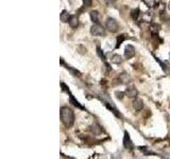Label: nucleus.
Listing matches in <instances>:
<instances>
[{
	"label": "nucleus",
	"mask_w": 170,
	"mask_h": 159,
	"mask_svg": "<svg viewBox=\"0 0 170 159\" xmlns=\"http://www.w3.org/2000/svg\"><path fill=\"white\" fill-rule=\"evenodd\" d=\"M60 116L61 120L63 122V124L66 127H71L73 125V122H75V114L67 106H64V107L61 108L60 110Z\"/></svg>",
	"instance_id": "nucleus-1"
},
{
	"label": "nucleus",
	"mask_w": 170,
	"mask_h": 159,
	"mask_svg": "<svg viewBox=\"0 0 170 159\" xmlns=\"http://www.w3.org/2000/svg\"><path fill=\"white\" fill-rule=\"evenodd\" d=\"M61 86H62V89H63L64 91H66L68 94H69V102H70V104H72V105L75 106V107H78V108H80V109H82V110H85V108H84L83 106H82L81 104L79 103V101L76 100L75 97H73V94L70 92V90L68 89V87L66 86L64 83H62V84H61Z\"/></svg>",
	"instance_id": "nucleus-2"
},
{
	"label": "nucleus",
	"mask_w": 170,
	"mask_h": 159,
	"mask_svg": "<svg viewBox=\"0 0 170 159\" xmlns=\"http://www.w3.org/2000/svg\"><path fill=\"white\" fill-rule=\"evenodd\" d=\"M105 27H106L107 30L112 33H116L119 29V25L118 22H117V20L114 18H111V17L107 18L106 22H105Z\"/></svg>",
	"instance_id": "nucleus-3"
},
{
	"label": "nucleus",
	"mask_w": 170,
	"mask_h": 159,
	"mask_svg": "<svg viewBox=\"0 0 170 159\" xmlns=\"http://www.w3.org/2000/svg\"><path fill=\"white\" fill-rule=\"evenodd\" d=\"M91 33L94 36H102L105 35V30L99 24H94L91 28Z\"/></svg>",
	"instance_id": "nucleus-4"
},
{
	"label": "nucleus",
	"mask_w": 170,
	"mask_h": 159,
	"mask_svg": "<svg viewBox=\"0 0 170 159\" xmlns=\"http://www.w3.org/2000/svg\"><path fill=\"white\" fill-rule=\"evenodd\" d=\"M124 149H128V150H132L134 145H133V142L130 138V135H129L128 132H124Z\"/></svg>",
	"instance_id": "nucleus-5"
},
{
	"label": "nucleus",
	"mask_w": 170,
	"mask_h": 159,
	"mask_svg": "<svg viewBox=\"0 0 170 159\" xmlns=\"http://www.w3.org/2000/svg\"><path fill=\"white\" fill-rule=\"evenodd\" d=\"M134 55H135V48L133 47L132 45H128L126 49H124V57L127 59H130Z\"/></svg>",
	"instance_id": "nucleus-6"
},
{
	"label": "nucleus",
	"mask_w": 170,
	"mask_h": 159,
	"mask_svg": "<svg viewBox=\"0 0 170 159\" xmlns=\"http://www.w3.org/2000/svg\"><path fill=\"white\" fill-rule=\"evenodd\" d=\"M133 107L136 111H139L144 108V102H142V99H135L133 101Z\"/></svg>",
	"instance_id": "nucleus-7"
},
{
	"label": "nucleus",
	"mask_w": 170,
	"mask_h": 159,
	"mask_svg": "<svg viewBox=\"0 0 170 159\" xmlns=\"http://www.w3.org/2000/svg\"><path fill=\"white\" fill-rule=\"evenodd\" d=\"M137 89L135 88L134 86H131V87H128L126 90V94L129 97V98H134V97L137 96Z\"/></svg>",
	"instance_id": "nucleus-8"
},
{
	"label": "nucleus",
	"mask_w": 170,
	"mask_h": 159,
	"mask_svg": "<svg viewBox=\"0 0 170 159\" xmlns=\"http://www.w3.org/2000/svg\"><path fill=\"white\" fill-rule=\"evenodd\" d=\"M89 131H91L94 135H101V134H102V129H101L99 125H97V124L91 125V126H89Z\"/></svg>",
	"instance_id": "nucleus-9"
},
{
	"label": "nucleus",
	"mask_w": 170,
	"mask_h": 159,
	"mask_svg": "<svg viewBox=\"0 0 170 159\" xmlns=\"http://www.w3.org/2000/svg\"><path fill=\"white\" fill-rule=\"evenodd\" d=\"M69 26L71 27V28H77L78 26H79V17L77 16V15H73V16L70 17L69 19Z\"/></svg>",
	"instance_id": "nucleus-10"
},
{
	"label": "nucleus",
	"mask_w": 170,
	"mask_h": 159,
	"mask_svg": "<svg viewBox=\"0 0 170 159\" xmlns=\"http://www.w3.org/2000/svg\"><path fill=\"white\" fill-rule=\"evenodd\" d=\"M103 102H104V104H105V106H106V108H107V109H109V110H111V111H112L115 116H117V117H119V118H122V116H121V114L118 111V110L116 109V108L114 107V106L110 105V103H107V102H105V101H103Z\"/></svg>",
	"instance_id": "nucleus-11"
},
{
	"label": "nucleus",
	"mask_w": 170,
	"mask_h": 159,
	"mask_svg": "<svg viewBox=\"0 0 170 159\" xmlns=\"http://www.w3.org/2000/svg\"><path fill=\"white\" fill-rule=\"evenodd\" d=\"M70 15L68 14V12L66 11V10H64V11H62V13H61L60 15V19L62 22H69V19H70Z\"/></svg>",
	"instance_id": "nucleus-12"
},
{
	"label": "nucleus",
	"mask_w": 170,
	"mask_h": 159,
	"mask_svg": "<svg viewBox=\"0 0 170 159\" xmlns=\"http://www.w3.org/2000/svg\"><path fill=\"white\" fill-rule=\"evenodd\" d=\"M139 15H140V10L137 7V9H134V10H132V11H131L130 16H131V18H132L133 20H137L138 17H139Z\"/></svg>",
	"instance_id": "nucleus-13"
},
{
	"label": "nucleus",
	"mask_w": 170,
	"mask_h": 159,
	"mask_svg": "<svg viewBox=\"0 0 170 159\" xmlns=\"http://www.w3.org/2000/svg\"><path fill=\"white\" fill-rule=\"evenodd\" d=\"M91 19L94 24H99V13L97 12V11H91Z\"/></svg>",
	"instance_id": "nucleus-14"
},
{
	"label": "nucleus",
	"mask_w": 170,
	"mask_h": 159,
	"mask_svg": "<svg viewBox=\"0 0 170 159\" xmlns=\"http://www.w3.org/2000/svg\"><path fill=\"white\" fill-rule=\"evenodd\" d=\"M126 38H127V36L124 35V34H120V35L117 37V42H116V47H115V48H116V49H118V48L121 46V44H122V42L126 40Z\"/></svg>",
	"instance_id": "nucleus-15"
},
{
	"label": "nucleus",
	"mask_w": 170,
	"mask_h": 159,
	"mask_svg": "<svg viewBox=\"0 0 170 159\" xmlns=\"http://www.w3.org/2000/svg\"><path fill=\"white\" fill-rule=\"evenodd\" d=\"M144 3L146 5H147L148 7H155V4H156V1L155 0H144Z\"/></svg>",
	"instance_id": "nucleus-16"
},
{
	"label": "nucleus",
	"mask_w": 170,
	"mask_h": 159,
	"mask_svg": "<svg viewBox=\"0 0 170 159\" xmlns=\"http://www.w3.org/2000/svg\"><path fill=\"white\" fill-rule=\"evenodd\" d=\"M112 62L114 64H121L122 59H121L120 55H118V54H115V55H113V57H112Z\"/></svg>",
	"instance_id": "nucleus-17"
},
{
	"label": "nucleus",
	"mask_w": 170,
	"mask_h": 159,
	"mask_svg": "<svg viewBox=\"0 0 170 159\" xmlns=\"http://www.w3.org/2000/svg\"><path fill=\"white\" fill-rule=\"evenodd\" d=\"M159 31H160L159 25H153V26L151 27V33L152 34H159Z\"/></svg>",
	"instance_id": "nucleus-18"
},
{
	"label": "nucleus",
	"mask_w": 170,
	"mask_h": 159,
	"mask_svg": "<svg viewBox=\"0 0 170 159\" xmlns=\"http://www.w3.org/2000/svg\"><path fill=\"white\" fill-rule=\"evenodd\" d=\"M124 94H126V92H122V91H117V92H116V97H117V99H119V100H122V99H124Z\"/></svg>",
	"instance_id": "nucleus-19"
},
{
	"label": "nucleus",
	"mask_w": 170,
	"mask_h": 159,
	"mask_svg": "<svg viewBox=\"0 0 170 159\" xmlns=\"http://www.w3.org/2000/svg\"><path fill=\"white\" fill-rule=\"evenodd\" d=\"M161 19L163 21H166L168 19L167 15H166V13H165V11H164V10H163V11H161Z\"/></svg>",
	"instance_id": "nucleus-20"
},
{
	"label": "nucleus",
	"mask_w": 170,
	"mask_h": 159,
	"mask_svg": "<svg viewBox=\"0 0 170 159\" xmlns=\"http://www.w3.org/2000/svg\"><path fill=\"white\" fill-rule=\"evenodd\" d=\"M155 59H156V61H157V62H159V64L162 66V68H163V70H164V71H166V66H165V64H164L163 62L161 61V59H157V57H155Z\"/></svg>",
	"instance_id": "nucleus-21"
},
{
	"label": "nucleus",
	"mask_w": 170,
	"mask_h": 159,
	"mask_svg": "<svg viewBox=\"0 0 170 159\" xmlns=\"http://www.w3.org/2000/svg\"><path fill=\"white\" fill-rule=\"evenodd\" d=\"M168 25H169V27H170V19H169V21H168Z\"/></svg>",
	"instance_id": "nucleus-22"
},
{
	"label": "nucleus",
	"mask_w": 170,
	"mask_h": 159,
	"mask_svg": "<svg viewBox=\"0 0 170 159\" xmlns=\"http://www.w3.org/2000/svg\"><path fill=\"white\" fill-rule=\"evenodd\" d=\"M168 7H169V10H170V2H169V4H168Z\"/></svg>",
	"instance_id": "nucleus-23"
}]
</instances>
